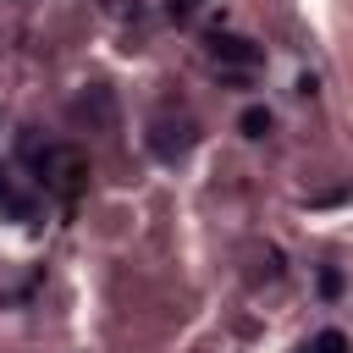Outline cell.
Segmentation results:
<instances>
[{
  "instance_id": "1",
  "label": "cell",
  "mask_w": 353,
  "mask_h": 353,
  "mask_svg": "<svg viewBox=\"0 0 353 353\" xmlns=\"http://www.w3.org/2000/svg\"><path fill=\"white\" fill-rule=\"evenodd\" d=\"M39 182H44V188H55L61 199H77V193L88 188V160H83L77 149L55 143V149H44V154H39Z\"/></svg>"
},
{
  "instance_id": "2",
  "label": "cell",
  "mask_w": 353,
  "mask_h": 353,
  "mask_svg": "<svg viewBox=\"0 0 353 353\" xmlns=\"http://www.w3.org/2000/svg\"><path fill=\"white\" fill-rule=\"evenodd\" d=\"M210 61L215 66H259L265 61V50L254 44V39H243V33H210Z\"/></svg>"
},
{
  "instance_id": "3",
  "label": "cell",
  "mask_w": 353,
  "mask_h": 353,
  "mask_svg": "<svg viewBox=\"0 0 353 353\" xmlns=\"http://www.w3.org/2000/svg\"><path fill=\"white\" fill-rule=\"evenodd\" d=\"M193 138H199V132H193V121H176V127H171V121H154V127H149V149H154L160 160L188 154V149H193Z\"/></svg>"
},
{
  "instance_id": "4",
  "label": "cell",
  "mask_w": 353,
  "mask_h": 353,
  "mask_svg": "<svg viewBox=\"0 0 353 353\" xmlns=\"http://www.w3.org/2000/svg\"><path fill=\"white\" fill-rule=\"evenodd\" d=\"M237 127H243V138H265V132L276 127V116H270V105H248V110L237 116Z\"/></svg>"
},
{
  "instance_id": "5",
  "label": "cell",
  "mask_w": 353,
  "mask_h": 353,
  "mask_svg": "<svg viewBox=\"0 0 353 353\" xmlns=\"http://www.w3.org/2000/svg\"><path fill=\"white\" fill-rule=\"evenodd\" d=\"M303 353H347V336H342L336 325H325V331H314V342H309Z\"/></svg>"
},
{
  "instance_id": "6",
  "label": "cell",
  "mask_w": 353,
  "mask_h": 353,
  "mask_svg": "<svg viewBox=\"0 0 353 353\" xmlns=\"http://www.w3.org/2000/svg\"><path fill=\"white\" fill-rule=\"evenodd\" d=\"M314 287H320V298H342V287H347V281H342V270H336V265H320Z\"/></svg>"
},
{
  "instance_id": "7",
  "label": "cell",
  "mask_w": 353,
  "mask_h": 353,
  "mask_svg": "<svg viewBox=\"0 0 353 353\" xmlns=\"http://www.w3.org/2000/svg\"><path fill=\"white\" fill-rule=\"evenodd\" d=\"M6 199H11V188H6V176H0V204H6Z\"/></svg>"
}]
</instances>
